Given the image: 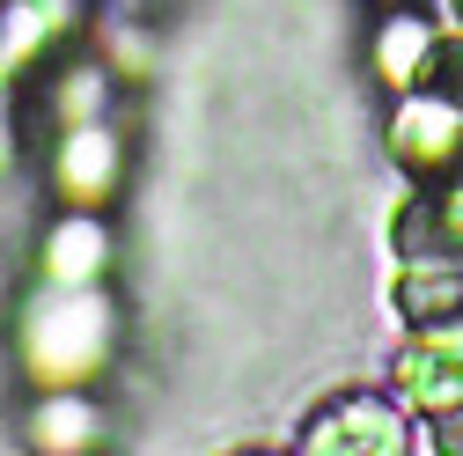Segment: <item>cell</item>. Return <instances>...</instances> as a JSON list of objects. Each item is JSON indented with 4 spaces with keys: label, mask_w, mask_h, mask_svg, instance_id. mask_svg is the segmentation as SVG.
I'll list each match as a JSON object with an SVG mask.
<instances>
[{
    "label": "cell",
    "mask_w": 463,
    "mask_h": 456,
    "mask_svg": "<svg viewBox=\"0 0 463 456\" xmlns=\"http://www.w3.org/2000/svg\"><path fill=\"white\" fill-rule=\"evenodd\" d=\"M103 258H110V236H103V221L89 206H67L44 228V243H37V265H44L52 288H96Z\"/></svg>",
    "instance_id": "6"
},
{
    "label": "cell",
    "mask_w": 463,
    "mask_h": 456,
    "mask_svg": "<svg viewBox=\"0 0 463 456\" xmlns=\"http://www.w3.org/2000/svg\"><path fill=\"white\" fill-rule=\"evenodd\" d=\"M412 89H427V96H441V103L463 110V37H434L427 44V67H420Z\"/></svg>",
    "instance_id": "9"
},
{
    "label": "cell",
    "mask_w": 463,
    "mask_h": 456,
    "mask_svg": "<svg viewBox=\"0 0 463 456\" xmlns=\"http://www.w3.org/2000/svg\"><path fill=\"white\" fill-rule=\"evenodd\" d=\"M449 15H456V23H463V0H449Z\"/></svg>",
    "instance_id": "11"
},
{
    "label": "cell",
    "mask_w": 463,
    "mask_h": 456,
    "mask_svg": "<svg viewBox=\"0 0 463 456\" xmlns=\"http://www.w3.org/2000/svg\"><path fill=\"white\" fill-rule=\"evenodd\" d=\"M52 185H60V199L67 206H89L96 214V199L118 185V133L110 126H67L60 133V147H52Z\"/></svg>",
    "instance_id": "4"
},
{
    "label": "cell",
    "mask_w": 463,
    "mask_h": 456,
    "mask_svg": "<svg viewBox=\"0 0 463 456\" xmlns=\"http://www.w3.org/2000/svg\"><path fill=\"white\" fill-rule=\"evenodd\" d=\"M110 354V309L96 302V288H52L30 302L23 317V368L44 390H81Z\"/></svg>",
    "instance_id": "1"
},
{
    "label": "cell",
    "mask_w": 463,
    "mask_h": 456,
    "mask_svg": "<svg viewBox=\"0 0 463 456\" xmlns=\"http://www.w3.org/2000/svg\"><path fill=\"white\" fill-rule=\"evenodd\" d=\"M427 44H434V30H427L420 15H390L383 37H375V67H383L397 89H412L420 67H427Z\"/></svg>",
    "instance_id": "8"
},
{
    "label": "cell",
    "mask_w": 463,
    "mask_h": 456,
    "mask_svg": "<svg viewBox=\"0 0 463 456\" xmlns=\"http://www.w3.org/2000/svg\"><path fill=\"white\" fill-rule=\"evenodd\" d=\"M397 383H404V397H420V405H434V413L463 405V324L420 331L412 347L397 354Z\"/></svg>",
    "instance_id": "5"
},
{
    "label": "cell",
    "mask_w": 463,
    "mask_h": 456,
    "mask_svg": "<svg viewBox=\"0 0 463 456\" xmlns=\"http://www.w3.org/2000/svg\"><path fill=\"white\" fill-rule=\"evenodd\" d=\"M302 456H404V413L368 390H338L302 420Z\"/></svg>",
    "instance_id": "2"
},
{
    "label": "cell",
    "mask_w": 463,
    "mask_h": 456,
    "mask_svg": "<svg viewBox=\"0 0 463 456\" xmlns=\"http://www.w3.org/2000/svg\"><path fill=\"white\" fill-rule=\"evenodd\" d=\"M434 456H463V405L434 413Z\"/></svg>",
    "instance_id": "10"
},
{
    "label": "cell",
    "mask_w": 463,
    "mask_h": 456,
    "mask_svg": "<svg viewBox=\"0 0 463 456\" xmlns=\"http://www.w3.org/2000/svg\"><path fill=\"white\" fill-rule=\"evenodd\" d=\"M390 155L404 169H420V177H434V185H456L463 177V110L427 96V89H412L404 110L390 119Z\"/></svg>",
    "instance_id": "3"
},
{
    "label": "cell",
    "mask_w": 463,
    "mask_h": 456,
    "mask_svg": "<svg viewBox=\"0 0 463 456\" xmlns=\"http://www.w3.org/2000/svg\"><path fill=\"white\" fill-rule=\"evenodd\" d=\"M30 442L44 456H89L103 442V413L89 390H44L37 413H30Z\"/></svg>",
    "instance_id": "7"
}]
</instances>
